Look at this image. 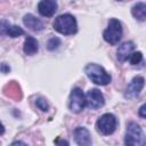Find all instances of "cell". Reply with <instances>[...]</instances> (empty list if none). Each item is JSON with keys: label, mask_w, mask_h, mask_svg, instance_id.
Returning a JSON list of instances; mask_svg holds the SVG:
<instances>
[{"label": "cell", "mask_w": 146, "mask_h": 146, "mask_svg": "<svg viewBox=\"0 0 146 146\" xmlns=\"http://www.w3.org/2000/svg\"><path fill=\"white\" fill-rule=\"evenodd\" d=\"M55 31L64 35H72L78 31V23L73 15L62 14L57 16L52 23Z\"/></svg>", "instance_id": "obj_1"}, {"label": "cell", "mask_w": 146, "mask_h": 146, "mask_svg": "<svg viewBox=\"0 0 146 146\" xmlns=\"http://www.w3.org/2000/svg\"><path fill=\"white\" fill-rule=\"evenodd\" d=\"M84 73L91 80V82H94L95 84H98V86H106L112 80L111 74L107 73L103 66H100L96 63L87 64L84 67Z\"/></svg>", "instance_id": "obj_2"}, {"label": "cell", "mask_w": 146, "mask_h": 146, "mask_svg": "<svg viewBox=\"0 0 146 146\" xmlns=\"http://www.w3.org/2000/svg\"><path fill=\"white\" fill-rule=\"evenodd\" d=\"M146 143L143 129L136 122H129L127 124V131L124 136V144L128 146H143Z\"/></svg>", "instance_id": "obj_3"}, {"label": "cell", "mask_w": 146, "mask_h": 146, "mask_svg": "<svg viewBox=\"0 0 146 146\" xmlns=\"http://www.w3.org/2000/svg\"><path fill=\"white\" fill-rule=\"evenodd\" d=\"M122 32L123 31H122V24H121V22L119 19H116V18H110L108 24H107V27L103 32V38H104V40L107 43H110L112 46H115L121 40Z\"/></svg>", "instance_id": "obj_4"}, {"label": "cell", "mask_w": 146, "mask_h": 146, "mask_svg": "<svg viewBox=\"0 0 146 146\" xmlns=\"http://www.w3.org/2000/svg\"><path fill=\"white\" fill-rule=\"evenodd\" d=\"M116 127H117V120L116 116L112 113L103 114L96 122V130L103 136L112 135L115 131Z\"/></svg>", "instance_id": "obj_5"}, {"label": "cell", "mask_w": 146, "mask_h": 146, "mask_svg": "<svg viewBox=\"0 0 146 146\" xmlns=\"http://www.w3.org/2000/svg\"><path fill=\"white\" fill-rule=\"evenodd\" d=\"M68 106L73 113H80L86 107V95L80 88L72 89L68 98Z\"/></svg>", "instance_id": "obj_6"}, {"label": "cell", "mask_w": 146, "mask_h": 146, "mask_svg": "<svg viewBox=\"0 0 146 146\" xmlns=\"http://www.w3.org/2000/svg\"><path fill=\"white\" fill-rule=\"evenodd\" d=\"M144 84H145V79L140 75H137L135 76L130 83L127 86V89H125V92H124V97L127 99H135L139 96L140 91L143 90L144 88Z\"/></svg>", "instance_id": "obj_7"}, {"label": "cell", "mask_w": 146, "mask_h": 146, "mask_svg": "<svg viewBox=\"0 0 146 146\" xmlns=\"http://www.w3.org/2000/svg\"><path fill=\"white\" fill-rule=\"evenodd\" d=\"M105 104L104 95L100 92L99 89H90L86 95V105L91 110H98L103 107Z\"/></svg>", "instance_id": "obj_8"}, {"label": "cell", "mask_w": 146, "mask_h": 146, "mask_svg": "<svg viewBox=\"0 0 146 146\" xmlns=\"http://www.w3.org/2000/svg\"><path fill=\"white\" fill-rule=\"evenodd\" d=\"M24 34V30L17 25H13L7 19H0V35L18 38Z\"/></svg>", "instance_id": "obj_9"}, {"label": "cell", "mask_w": 146, "mask_h": 146, "mask_svg": "<svg viewBox=\"0 0 146 146\" xmlns=\"http://www.w3.org/2000/svg\"><path fill=\"white\" fill-rule=\"evenodd\" d=\"M57 7L56 0H40L38 3V11L44 17H51L57 11Z\"/></svg>", "instance_id": "obj_10"}, {"label": "cell", "mask_w": 146, "mask_h": 146, "mask_svg": "<svg viewBox=\"0 0 146 146\" xmlns=\"http://www.w3.org/2000/svg\"><path fill=\"white\" fill-rule=\"evenodd\" d=\"M73 135H74L75 143L78 145H80V146H89L92 143L90 132L84 127H78V128H75Z\"/></svg>", "instance_id": "obj_11"}, {"label": "cell", "mask_w": 146, "mask_h": 146, "mask_svg": "<svg viewBox=\"0 0 146 146\" xmlns=\"http://www.w3.org/2000/svg\"><path fill=\"white\" fill-rule=\"evenodd\" d=\"M23 24L29 30L34 31V32H40V31H42L44 29V25L41 22V19H39L38 17H35L32 14H26L23 17Z\"/></svg>", "instance_id": "obj_12"}, {"label": "cell", "mask_w": 146, "mask_h": 146, "mask_svg": "<svg viewBox=\"0 0 146 146\" xmlns=\"http://www.w3.org/2000/svg\"><path fill=\"white\" fill-rule=\"evenodd\" d=\"M135 50V43L132 41H125L119 46L116 50V57L120 62H125Z\"/></svg>", "instance_id": "obj_13"}, {"label": "cell", "mask_w": 146, "mask_h": 146, "mask_svg": "<svg viewBox=\"0 0 146 146\" xmlns=\"http://www.w3.org/2000/svg\"><path fill=\"white\" fill-rule=\"evenodd\" d=\"M23 50H24L25 55H27V56L35 55L38 52V50H39V43H38L36 39L31 36V35H27L25 38V41H24Z\"/></svg>", "instance_id": "obj_14"}, {"label": "cell", "mask_w": 146, "mask_h": 146, "mask_svg": "<svg viewBox=\"0 0 146 146\" xmlns=\"http://www.w3.org/2000/svg\"><path fill=\"white\" fill-rule=\"evenodd\" d=\"M131 14L136 19L144 22L146 19V5L144 2H137L131 8Z\"/></svg>", "instance_id": "obj_15"}, {"label": "cell", "mask_w": 146, "mask_h": 146, "mask_svg": "<svg viewBox=\"0 0 146 146\" xmlns=\"http://www.w3.org/2000/svg\"><path fill=\"white\" fill-rule=\"evenodd\" d=\"M35 105H36L38 108L41 110L42 112H47V111L49 110V104H48L47 99L43 98V97H38L36 100H35Z\"/></svg>", "instance_id": "obj_16"}, {"label": "cell", "mask_w": 146, "mask_h": 146, "mask_svg": "<svg viewBox=\"0 0 146 146\" xmlns=\"http://www.w3.org/2000/svg\"><path fill=\"white\" fill-rule=\"evenodd\" d=\"M59 46H60V39H58L57 36H52V38H50L48 40V43H47L48 50H55Z\"/></svg>", "instance_id": "obj_17"}, {"label": "cell", "mask_w": 146, "mask_h": 146, "mask_svg": "<svg viewBox=\"0 0 146 146\" xmlns=\"http://www.w3.org/2000/svg\"><path fill=\"white\" fill-rule=\"evenodd\" d=\"M129 58H130L131 65H137L143 60V54L141 51H136V52H132Z\"/></svg>", "instance_id": "obj_18"}, {"label": "cell", "mask_w": 146, "mask_h": 146, "mask_svg": "<svg viewBox=\"0 0 146 146\" xmlns=\"http://www.w3.org/2000/svg\"><path fill=\"white\" fill-rule=\"evenodd\" d=\"M0 71H1L2 73H8V72L10 71V67H9L6 63H2V64H0Z\"/></svg>", "instance_id": "obj_19"}, {"label": "cell", "mask_w": 146, "mask_h": 146, "mask_svg": "<svg viewBox=\"0 0 146 146\" xmlns=\"http://www.w3.org/2000/svg\"><path fill=\"white\" fill-rule=\"evenodd\" d=\"M145 107H146L145 105H141V106H140V108H139V115H140L143 119H145V117H146V113H145V111H146V110H145Z\"/></svg>", "instance_id": "obj_20"}, {"label": "cell", "mask_w": 146, "mask_h": 146, "mask_svg": "<svg viewBox=\"0 0 146 146\" xmlns=\"http://www.w3.org/2000/svg\"><path fill=\"white\" fill-rule=\"evenodd\" d=\"M5 133V125L1 123V121H0V136L1 135H3Z\"/></svg>", "instance_id": "obj_21"}, {"label": "cell", "mask_w": 146, "mask_h": 146, "mask_svg": "<svg viewBox=\"0 0 146 146\" xmlns=\"http://www.w3.org/2000/svg\"><path fill=\"white\" fill-rule=\"evenodd\" d=\"M18 144H21V145H26L25 143H23V141H14L11 145H18Z\"/></svg>", "instance_id": "obj_22"}, {"label": "cell", "mask_w": 146, "mask_h": 146, "mask_svg": "<svg viewBox=\"0 0 146 146\" xmlns=\"http://www.w3.org/2000/svg\"><path fill=\"white\" fill-rule=\"evenodd\" d=\"M116 1H122V0H116Z\"/></svg>", "instance_id": "obj_23"}]
</instances>
